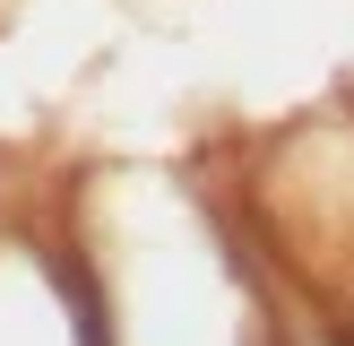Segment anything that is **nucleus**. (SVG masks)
<instances>
[{"label":"nucleus","instance_id":"nucleus-1","mask_svg":"<svg viewBox=\"0 0 354 346\" xmlns=\"http://www.w3.org/2000/svg\"><path fill=\"white\" fill-rule=\"evenodd\" d=\"M0 346H113L95 268L69 234L0 225Z\"/></svg>","mask_w":354,"mask_h":346}]
</instances>
